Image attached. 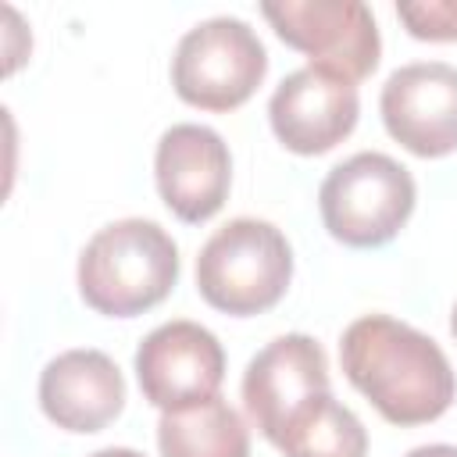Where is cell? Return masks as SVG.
Segmentation results:
<instances>
[{
    "label": "cell",
    "mask_w": 457,
    "mask_h": 457,
    "mask_svg": "<svg viewBox=\"0 0 457 457\" xmlns=\"http://www.w3.org/2000/svg\"><path fill=\"white\" fill-rule=\"evenodd\" d=\"M339 361L350 386L389 425L436 421L457 396V375L439 343L389 314L350 321L339 339Z\"/></svg>",
    "instance_id": "cell-1"
},
{
    "label": "cell",
    "mask_w": 457,
    "mask_h": 457,
    "mask_svg": "<svg viewBox=\"0 0 457 457\" xmlns=\"http://www.w3.org/2000/svg\"><path fill=\"white\" fill-rule=\"evenodd\" d=\"M79 293L107 318H136L179 282V246L150 218H121L104 225L79 253Z\"/></svg>",
    "instance_id": "cell-2"
},
{
    "label": "cell",
    "mask_w": 457,
    "mask_h": 457,
    "mask_svg": "<svg viewBox=\"0 0 457 457\" xmlns=\"http://www.w3.org/2000/svg\"><path fill=\"white\" fill-rule=\"evenodd\" d=\"M293 278V246L264 218L225 221L196 257L200 296L232 318L271 311Z\"/></svg>",
    "instance_id": "cell-3"
},
{
    "label": "cell",
    "mask_w": 457,
    "mask_h": 457,
    "mask_svg": "<svg viewBox=\"0 0 457 457\" xmlns=\"http://www.w3.org/2000/svg\"><path fill=\"white\" fill-rule=\"evenodd\" d=\"M414 200L418 189L411 171L378 150L339 161L318 189V211L328 236L357 250L389 243L407 225Z\"/></svg>",
    "instance_id": "cell-4"
},
{
    "label": "cell",
    "mask_w": 457,
    "mask_h": 457,
    "mask_svg": "<svg viewBox=\"0 0 457 457\" xmlns=\"http://www.w3.org/2000/svg\"><path fill=\"white\" fill-rule=\"evenodd\" d=\"M268 75V50L243 18H207L193 25L171 57V86L179 100L200 111L243 107Z\"/></svg>",
    "instance_id": "cell-5"
},
{
    "label": "cell",
    "mask_w": 457,
    "mask_h": 457,
    "mask_svg": "<svg viewBox=\"0 0 457 457\" xmlns=\"http://www.w3.org/2000/svg\"><path fill=\"white\" fill-rule=\"evenodd\" d=\"M261 14L286 46L350 82L371 75L382 57L378 25L361 0H268Z\"/></svg>",
    "instance_id": "cell-6"
},
{
    "label": "cell",
    "mask_w": 457,
    "mask_h": 457,
    "mask_svg": "<svg viewBox=\"0 0 457 457\" xmlns=\"http://www.w3.org/2000/svg\"><path fill=\"white\" fill-rule=\"evenodd\" d=\"M136 378L143 400L157 411H182L218 396L225 382V350L218 336L196 321H164L139 343Z\"/></svg>",
    "instance_id": "cell-7"
},
{
    "label": "cell",
    "mask_w": 457,
    "mask_h": 457,
    "mask_svg": "<svg viewBox=\"0 0 457 457\" xmlns=\"http://www.w3.org/2000/svg\"><path fill=\"white\" fill-rule=\"evenodd\" d=\"M357 114V86L314 64L286 75L268 100V121L275 139L300 157H318L339 146L353 132Z\"/></svg>",
    "instance_id": "cell-8"
},
{
    "label": "cell",
    "mask_w": 457,
    "mask_h": 457,
    "mask_svg": "<svg viewBox=\"0 0 457 457\" xmlns=\"http://www.w3.org/2000/svg\"><path fill=\"white\" fill-rule=\"evenodd\" d=\"M386 132L414 157H446L457 150V68L446 61H414L396 68L378 96Z\"/></svg>",
    "instance_id": "cell-9"
},
{
    "label": "cell",
    "mask_w": 457,
    "mask_h": 457,
    "mask_svg": "<svg viewBox=\"0 0 457 457\" xmlns=\"http://www.w3.org/2000/svg\"><path fill=\"white\" fill-rule=\"evenodd\" d=\"M154 179L164 207L179 221L200 225L214 218L228 200L232 154L214 129L182 121L157 139Z\"/></svg>",
    "instance_id": "cell-10"
},
{
    "label": "cell",
    "mask_w": 457,
    "mask_h": 457,
    "mask_svg": "<svg viewBox=\"0 0 457 457\" xmlns=\"http://www.w3.org/2000/svg\"><path fill=\"white\" fill-rule=\"evenodd\" d=\"M328 393V357L318 339L286 332L257 350L243 371V407L268 443L311 396Z\"/></svg>",
    "instance_id": "cell-11"
},
{
    "label": "cell",
    "mask_w": 457,
    "mask_h": 457,
    "mask_svg": "<svg viewBox=\"0 0 457 457\" xmlns=\"http://www.w3.org/2000/svg\"><path fill=\"white\" fill-rule=\"evenodd\" d=\"M39 407L64 432H100L125 407V378L104 350H64L39 371Z\"/></svg>",
    "instance_id": "cell-12"
},
{
    "label": "cell",
    "mask_w": 457,
    "mask_h": 457,
    "mask_svg": "<svg viewBox=\"0 0 457 457\" xmlns=\"http://www.w3.org/2000/svg\"><path fill=\"white\" fill-rule=\"evenodd\" d=\"M161 457H250V428L228 400L211 396L182 411H161Z\"/></svg>",
    "instance_id": "cell-13"
},
{
    "label": "cell",
    "mask_w": 457,
    "mask_h": 457,
    "mask_svg": "<svg viewBox=\"0 0 457 457\" xmlns=\"http://www.w3.org/2000/svg\"><path fill=\"white\" fill-rule=\"evenodd\" d=\"M271 446L286 457H368V432L361 418L328 389L296 407Z\"/></svg>",
    "instance_id": "cell-14"
},
{
    "label": "cell",
    "mask_w": 457,
    "mask_h": 457,
    "mask_svg": "<svg viewBox=\"0 0 457 457\" xmlns=\"http://www.w3.org/2000/svg\"><path fill=\"white\" fill-rule=\"evenodd\" d=\"M396 18L407 25V32L414 39H428V43H453L457 39V0L396 4Z\"/></svg>",
    "instance_id": "cell-15"
},
{
    "label": "cell",
    "mask_w": 457,
    "mask_h": 457,
    "mask_svg": "<svg viewBox=\"0 0 457 457\" xmlns=\"http://www.w3.org/2000/svg\"><path fill=\"white\" fill-rule=\"evenodd\" d=\"M403 457H457V446H450V443H428V446H414Z\"/></svg>",
    "instance_id": "cell-16"
},
{
    "label": "cell",
    "mask_w": 457,
    "mask_h": 457,
    "mask_svg": "<svg viewBox=\"0 0 457 457\" xmlns=\"http://www.w3.org/2000/svg\"><path fill=\"white\" fill-rule=\"evenodd\" d=\"M89 457H143V453L132 450V446H104V450H96V453H89Z\"/></svg>",
    "instance_id": "cell-17"
},
{
    "label": "cell",
    "mask_w": 457,
    "mask_h": 457,
    "mask_svg": "<svg viewBox=\"0 0 457 457\" xmlns=\"http://www.w3.org/2000/svg\"><path fill=\"white\" fill-rule=\"evenodd\" d=\"M450 332H453V339H457V303H453V314H450Z\"/></svg>",
    "instance_id": "cell-18"
}]
</instances>
